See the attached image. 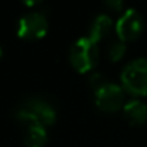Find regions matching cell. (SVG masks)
<instances>
[{
  "instance_id": "cell-1",
  "label": "cell",
  "mask_w": 147,
  "mask_h": 147,
  "mask_svg": "<svg viewBox=\"0 0 147 147\" xmlns=\"http://www.w3.org/2000/svg\"><path fill=\"white\" fill-rule=\"evenodd\" d=\"M16 118L26 127H48L56 121V108L42 97H29L16 110Z\"/></svg>"
},
{
  "instance_id": "cell-2",
  "label": "cell",
  "mask_w": 147,
  "mask_h": 147,
  "mask_svg": "<svg viewBox=\"0 0 147 147\" xmlns=\"http://www.w3.org/2000/svg\"><path fill=\"white\" fill-rule=\"evenodd\" d=\"M100 61V48L97 42L90 39L88 36H82L72 43L69 49V62L72 68L85 74L92 72Z\"/></svg>"
},
{
  "instance_id": "cell-3",
  "label": "cell",
  "mask_w": 147,
  "mask_h": 147,
  "mask_svg": "<svg viewBox=\"0 0 147 147\" xmlns=\"http://www.w3.org/2000/svg\"><path fill=\"white\" fill-rule=\"evenodd\" d=\"M121 87L134 97L147 95V58L128 61L121 71Z\"/></svg>"
},
{
  "instance_id": "cell-4",
  "label": "cell",
  "mask_w": 147,
  "mask_h": 147,
  "mask_svg": "<svg viewBox=\"0 0 147 147\" xmlns=\"http://www.w3.org/2000/svg\"><path fill=\"white\" fill-rule=\"evenodd\" d=\"M49 22L42 12H29L23 15L18 23V35L26 40H36L48 33Z\"/></svg>"
},
{
  "instance_id": "cell-5",
  "label": "cell",
  "mask_w": 147,
  "mask_h": 147,
  "mask_svg": "<svg viewBox=\"0 0 147 147\" xmlns=\"http://www.w3.org/2000/svg\"><path fill=\"white\" fill-rule=\"evenodd\" d=\"M144 30V19L136 9H125L115 23V33L120 40H136Z\"/></svg>"
},
{
  "instance_id": "cell-6",
  "label": "cell",
  "mask_w": 147,
  "mask_h": 147,
  "mask_svg": "<svg viewBox=\"0 0 147 147\" xmlns=\"http://www.w3.org/2000/svg\"><path fill=\"white\" fill-rule=\"evenodd\" d=\"M125 102V91L118 84L108 82L95 92V104L104 113H114L123 110Z\"/></svg>"
},
{
  "instance_id": "cell-7",
  "label": "cell",
  "mask_w": 147,
  "mask_h": 147,
  "mask_svg": "<svg viewBox=\"0 0 147 147\" xmlns=\"http://www.w3.org/2000/svg\"><path fill=\"white\" fill-rule=\"evenodd\" d=\"M113 29H114V22H113V19H111L108 15H105V13H100V15H97V16L92 19V22H91V25H90L88 38L98 43L100 40L105 39V38L111 33Z\"/></svg>"
},
{
  "instance_id": "cell-8",
  "label": "cell",
  "mask_w": 147,
  "mask_h": 147,
  "mask_svg": "<svg viewBox=\"0 0 147 147\" xmlns=\"http://www.w3.org/2000/svg\"><path fill=\"white\" fill-rule=\"evenodd\" d=\"M123 114L128 124L141 125L147 120V105L141 100L133 98V100L127 101L125 105L123 107Z\"/></svg>"
},
{
  "instance_id": "cell-9",
  "label": "cell",
  "mask_w": 147,
  "mask_h": 147,
  "mask_svg": "<svg viewBox=\"0 0 147 147\" xmlns=\"http://www.w3.org/2000/svg\"><path fill=\"white\" fill-rule=\"evenodd\" d=\"M48 143V130L42 125H32L26 128L25 146L26 147H45Z\"/></svg>"
},
{
  "instance_id": "cell-10",
  "label": "cell",
  "mask_w": 147,
  "mask_h": 147,
  "mask_svg": "<svg viewBox=\"0 0 147 147\" xmlns=\"http://www.w3.org/2000/svg\"><path fill=\"white\" fill-rule=\"evenodd\" d=\"M125 51H127L125 42L117 39V40L110 43V46H108V56H110L111 61H118V59H121L124 56Z\"/></svg>"
},
{
  "instance_id": "cell-11",
  "label": "cell",
  "mask_w": 147,
  "mask_h": 147,
  "mask_svg": "<svg viewBox=\"0 0 147 147\" xmlns=\"http://www.w3.org/2000/svg\"><path fill=\"white\" fill-rule=\"evenodd\" d=\"M88 81H90V87L94 90V92H97V91H98V90H101L105 84H108L107 77L104 75V74L97 72V71H92V72L90 74Z\"/></svg>"
},
{
  "instance_id": "cell-12",
  "label": "cell",
  "mask_w": 147,
  "mask_h": 147,
  "mask_svg": "<svg viewBox=\"0 0 147 147\" xmlns=\"http://www.w3.org/2000/svg\"><path fill=\"white\" fill-rule=\"evenodd\" d=\"M105 6L110 7V9H114V10H121L124 7V3L120 2V0H108V2H105Z\"/></svg>"
},
{
  "instance_id": "cell-13",
  "label": "cell",
  "mask_w": 147,
  "mask_h": 147,
  "mask_svg": "<svg viewBox=\"0 0 147 147\" xmlns=\"http://www.w3.org/2000/svg\"><path fill=\"white\" fill-rule=\"evenodd\" d=\"M2 53H3V52H2V48H0V56H2Z\"/></svg>"
}]
</instances>
